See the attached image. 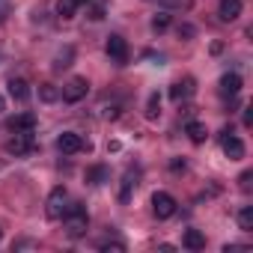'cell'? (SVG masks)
I'll list each match as a JSON object with an SVG mask.
<instances>
[{"instance_id": "obj_27", "label": "cell", "mask_w": 253, "mask_h": 253, "mask_svg": "<svg viewBox=\"0 0 253 253\" xmlns=\"http://www.w3.org/2000/svg\"><path fill=\"white\" fill-rule=\"evenodd\" d=\"M250 179H253V173H250V170H244V173L238 176V188H241V191H250Z\"/></svg>"}, {"instance_id": "obj_28", "label": "cell", "mask_w": 253, "mask_h": 253, "mask_svg": "<svg viewBox=\"0 0 253 253\" xmlns=\"http://www.w3.org/2000/svg\"><path fill=\"white\" fill-rule=\"evenodd\" d=\"M170 170H173V173H182V170H185V161H182V158H173V161H170Z\"/></svg>"}, {"instance_id": "obj_31", "label": "cell", "mask_w": 253, "mask_h": 253, "mask_svg": "<svg viewBox=\"0 0 253 253\" xmlns=\"http://www.w3.org/2000/svg\"><path fill=\"white\" fill-rule=\"evenodd\" d=\"M244 125H247V128H250V125H253V113H250V107L244 110Z\"/></svg>"}, {"instance_id": "obj_25", "label": "cell", "mask_w": 253, "mask_h": 253, "mask_svg": "<svg viewBox=\"0 0 253 253\" xmlns=\"http://www.w3.org/2000/svg\"><path fill=\"white\" fill-rule=\"evenodd\" d=\"M98 250H104V253H110V250H113V253H122L125 244H122V241H110V238H104V241H98Z\"/></svg>"}, {"instance_id": "obj_24", "label": "cell", "mask_w": 253, "mask_h": 253, "mask_svg": "<svg viewBox=\"0 0 253 253\" xmlns=\"http://www.w3.org/2000/svg\"><path fill=\"white\" fill-rule=\"evenodd\" d=\"M89 3H92V0H89ZM104 12H107V3H104V0H95V3L89 6V18H92V21H101Z\"/></svg>"}, {"instance_id": "obj_13", "label": "cell", "mask_w": 253, "mask_h": 253, "mask_svg": "<svg viewBox=\"0 0 253 253\" xmlns=\"http://www.w3.org/2000/svg\"><path fill=\"white\" fill-rule=\"evenodd\" d=\"M9 95L15 98V101H27V95H30V84L24 81V78H9Z\"/></svg>"}, {"instance_id": "obj_7", "label": "cell", "mask_w": 253, "mask_h": 253, "mask_svg": "<svg viewBox=\"0 0 253 253\" xmlns=\"http://www.w3.org/2000/svg\"><path fill=\"white\" fill-rule=\"evenodd\" d=\"M33 149H36V143H33V131H27V134H15L12 140H6V152L15 155V158H24V155H30Z\"/></svg>"}, {"instance_id": "obj_17", "label": "cell", "mask_w": 253, "mask_h": 253, "mask_svg": "<svg viewBox=\"0 0 253 253\" xmlns=\"http://www.w3.org/2000/svg\"><path fill=\"white\" fill-rule=\"evenodd\" d=\"M134 185H137V173H125L122 176V188H119V203H128L131 200V191H134Z\"/></svg>"}, {"instance_id": "obj_18", "label": "cell", "mask_w": 253, "mask_h": 253, "mask_svg": "<svg viewBox=\"0 0 253 253\" xmlns=\"http://www.w3.org/2000/svg\"><path fill=\"white\" fill-rule=\"evenodd\" d=\"M72 57H75V48H72V45H66L63 51H57V57H54V69H57V72L69 69V66H72Z\"/></svg>"}, {"instance_id": "obj_19", "label": "cell", "mask_w": 253, "mask_h": 253, "mask_svg": "<svg viewBox=\"0 0 253 253\" xmlns=\"http://www.w3.org/2000/svg\"><path fill=\"white\" fill-rule=\"evenodd\" d=\"M78 6H81V3H78V0H57V15L69 21V18H75V12H78Z\"/></svg>"}, {"instance_id": "obj_23", "label": "cell", "mask_w": 253, "mask_h": 253, "mask_svg": "<svg viewBox=\"0 0 253 253\" xmlns=\"http://www.w3.org/2000/svg\"><path fill=\"white\" fill-rule=\"evenodd\" d=\"M170 27V12H155V18H152V30L155 33H164Z\"/></svg>"}, {"instance_id": "obj_10", "label": "cell", "mask_w": 253, "mask_h": 253, "mask_svg": "<svg viewBox=\"0 0 253 253\" xmlns=\"http://www.w3.org/2000/svg\"><path fill=\"white\" fill-rule=\"evenodd\" d=\"M6 128L15 131V134H27V131L36 128V116H33V113H18V116H12V119L6 122Z\"/></svg>"}, {"instance_id": "obj_12", "label": "cell", "mask_w": 253, "mask_h": 253, "mask_svg": "<svg viewBox=\"0 0 253 253\" xmlns=\"http://www.w3.org/2000/svg\"><path fill=\"white\" fill-rule=\"evenodd\" d=\"M238 89H241V78L235 75V72H226L223 78H220V95H238Z\"/></svg>"}, {"instance_id": "obj_11", "label": "cell", "mask_w": 253, "mask_h": 253, "mask_svg": "<svg viewBox=\"0 0 253 253\" xmlns=\"http://www.w3.org/2000/svg\"><path fill=\"white\" fill-rule=\"evenodd\" d=\"M238 15H241V0H220V6H217L220 21H235Z\"/></svg>"}, {"instance_id": "obj_4", "label": "cell", "mask_w": 253, "mask_h": 253, "mask_svg": "<svg viewBox=\"0 0 253 253\" xmlns=\"http://www.w3.org/2000/svg\"><path fill=\"white\" fill-rule=\"evenodd\" d=\"M220 146H223V155L229 161H241L244 158V143L232 134V128H223L220 131Z\"/></svg>"}, {"instance_id": "obj_15", "label": "cell", "mask_w": 253, "mask_h": 253, "mask_svg": "<svg viewBox=\"0 0 253 253\" xmlns=\"http://www.w3.org/2000/svg\"><path fill=\"white\" fill-rule=\"evenodd\" d=\"M185 131H188L191 143H206V137H209V131H206V125H203V122H197V119H191V122L185 125Z\"/></svg>"}, {"instance_id": "obj_30", "label": "cell", "mask_w": 253, "mask_h": 253, "mask_svg": "<svg viewBox=\"0 0 253 253\" xmlns=\"http://www.w3.org/2000/svg\"><path fill=\"white\" fill-rule=\"evenodd\" d=\"M235 250H247V247H244V244H226V247H223V253H235Z\"/></svg>"}, {"instance_id": "obj_34", "label": "cell", "mask_w": 253, "mask_h": 253, "mask_svg": "<svg viewBox=\"0 0 253 253\" xmlns=\"http://www.w3.org/2000/svg\"><path fill=\"white\" fill-rule=\"evenodd\" d=\"M0 238H3V229H0Z\"/></svg>"}, {"instance_id": "obj_6", "label": "cell", "mask_w": 253, "mask_h": 253, "mask_svg": "<svg viewBox=\"0 0 253 253\" xmlns=\"http://www.w3.org/2000/svg\"><path fill=\"white\" fill-rule=\"evenodd\" d=\"M86 92H89V84H86V78H72L66 86H63V101H69V104H78L81 98H86Z\"/></svg>"}, {"instance_id": "obj_16", "label": "cell", "mask_w": 253, "mask_h": 253, "mask_svg": "<svg viewBox=\"0 0 253 253\" xmlns=\"http://www.w3.org/2000/svg\"><path fill=\"white\" fill-rule=\"evenodd\" d=\"M84 179H86L89 185H104V182L110 179V170H107L104 164H95V167H89V170H86V176H84Z\"/></svg>"}, {"instance_id": "obj_5", "label": "cell", "mask_w": 253, "mask_h": 253, "mask_svg": "<svg viewBox=\"0 0 253 253\" xmlns=\"http://www.w3.org/2000/svg\"><path fill=\"white\" fill-rule=\"evenodd\" d=\"M66 200H69V194H66L63 185H57V188L48 194V203H45L48 209H45V211H48L51 220H60V217H63V211H66Z\"/></svg>"}, {"instance_id": "obj_3", "label": "cell", "mask_w": 253, "mask_h": 253, "mask_svg": "<svg viewBox=\"0 0 253 253\" xmlns=\"http://www.w3.org/2000/svg\"><path fill=\"white\" fill-rule=\"evenodd\" d=\"M104 51H107V57L116 63V66H125L128 63V42H125L122 36H107V42H104Z\"/></svg>"}, {"instance_id": "obj_21", "label": "cell", "mask_w": 253, "mask_h": 253, "mask_svg": "<svg viewBox=\"0 0 253 253\" xmlns=\"http://www.w3.org/2000/svg\"><path fill=\"white\" fill-rule=\"evenodd\" d=\"M238 229L241 232H253V206H244L238 211Z\"/></svg>"}, {"instance_id": "obj_33", "label": "cell", "mask_w": 253, "mask_h": 253, "mask_svg": "<svg viewBox=\"0 0 253 253\" xmlns=\"http://www.w3.org/2000/svg\"><path fill=\"white\" fill-rule=\"evenodd\" d=\"M78 3H81V6H84V3H89V0H78Z\"/></svg>"}, {"instance_id": "obj_14", "label": "cell", "mask_w": 253, "mask_h": 253, "mask_svg": "<svg viewBox=\"0 0 253 253\" xmlns=\"http://www.w3.org/2000/svg\"><path fill=\"white\" fill-rule=\"evenodd\" d=\"M182 244H185L188 250H203V247H206V235H203L200 229H185Z\"/></svg>"}, {"instance_id": "obj_9", "label": "cell", "mask_w": 253, "mask_h": 253, "mask_svg": "<svg viewBox=\"0 0 253 253\" xmlns=\"http://www.w3.org/2000/svg\"><path fill=\"white\" fill-rule=\"evenodd\" d=\"M197 92V81L194 78H182V81H176L173 86H170V98L173 101H185V98H191Z\"/></svg>"}, {"instance_id": "obj_22", "label": "cell", "mask_w": 253, "mask_h": 253, "mask_svg": "<svg viewBox=\"0 0 253 253\" xmlns=\"http://www.w3.org/2000/svg\"><path fill=\"white\" fill-rule=\"evenodd\" d=\"M158 116H161V95L152 92L149 101H146V119H158Z\"/></svg>"}, {"instance_id": "obj_8", "label": "cell", "mask_w": 253, "mask_h": 253, "mask_svg": "<svg viewBox=\"0 0 253 253\" xmlns=\"http://www.w3.org/2000/svg\"><path fill=\"white\" fill-rule=\"evenodd\" d=\"M57 149H60L63 155H78V152L86 149V143H84L81 134H75V131H63V134L57 137Z\"/></svg>"}, {"instance_id": "obj_20", "label": "cell", "mask_w": 253, "mask_h": 253, "mask_svg": "<svg viewBox=\"0 0 253 253\" xmlns=\"http://www.w3.org/2000/svg\"><path fill=\"white\" fill-rule=\"evenodd\" d=\"M60 98V89L54 86V84H39V101H45V104H54Z\"/></svg>"}, {"instance_id": "obj_32", "label": "cell", "mask_w": 253, "mask_h": 253, "mask_svg": "<svg viewBox=\"0 0 253 253\" xmlns=\"http://www.w3.org/2000/svg\"><path fill=\"white\" fill-rule=\"evenodd\" d=\"M6 110V101H3V95H0V113H3Z\"/></svg>"}, {"instance_id": "obj_2", "label": "cell", "mask_w": 253, "mask_h": 253, "mask_svg": "<svg viewBox=\"0 0 253 253\" xmlns=\"http://www.w3.org/2000/svg\"><path fill=\"white\" fill-rule=\"evenodd\" d=\"M176 209H179V203H176L173 194H167V191H155L152 194V214L158 220H170L176 214Z\"/></svg>"}, {"instance_id": "obj_29", "label": "cell", "mask_w": 253, "mask_h": 253, "mask_svg": "<svg viewBox=\"0 0 253 253\" xmlns=\"http://www.w3.org/2000/svg\"><path fill=\"white\" fill-rule=\"evenodd\" d=\"M179 36H188V39H191V36H194V27H191V24H182V27H179Z\"/></svg>"}, {"instance_id": "obj_1", "label": "cell", "mask_w": 253, "mask_h": 253, "mask_svg": "<svg viewBox=\"0 0 253 253\" xmlns=\"http://www.w3.org/2000/svg\"><path fill=\"white\" fill-rule=\"evenodd\" d=\"M63 226H66V235H69V238H81V235H86V229H89V217H86V211H84L81 203L66 206V211H63Z\"/></svg>"}, {"instance_id": "obj_26", "label": "cell", "mask_w": 253, "mask_h": 253, "mask_svg": "<svg viewBox=\"0 0 253 253\" xmlns=\"http://www.w3.org/2000/svg\"><path fill=\"white\" fill-rule=\"evenodd\" d=\"M119 113H122V107H119V104H110V107H101V116H104V119H119Z\"/></svg>"}]
</instances>
